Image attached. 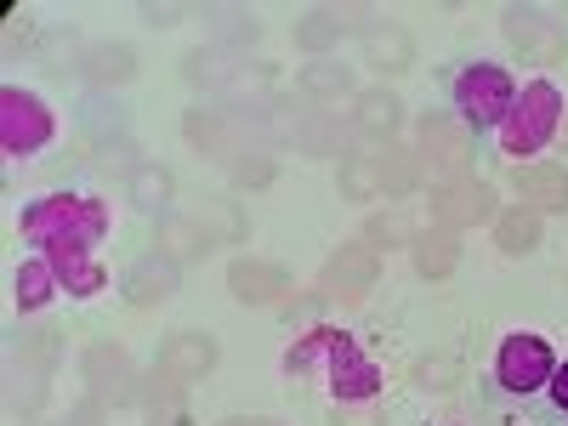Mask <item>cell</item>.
<instances>
[{"mask_svg":"<svg viewBox=\"0 0 568 426\" xmlns=\"http://www.w3.org/2000/svg\"><path fill=\"white\" fill-rule=\"evenodd\" d=\"M551 369H557V353H551L546 336H535V329H511V336L500 342V353H495V382H500V393H511V398L546 393Z\"/></svg>","mask_w":568,"mask_h":426,"instance_id":"obj_6","label":"cell"},{"mask_svg":"<svg viewBox=\"0 0 568 426\" xmlns=\"http://www.w3.org/2000/svg\"><path fill=\"white\" fill-rule=\"evenodd\" d=\"M227 291L240 302H251V307H262V302H278L284 291H291V273L273 267V262H256V256H240L227 267Z\"/></svg>","mask_w":568,"mask_h":426,"instance_id":"obj_9","label":"cell"},{"mask_svg":"<svg viewBox=\"0 0 568 426\" xmlns=\"http://www.w3.org/2000/svg\"><path fill=\"white\" fill-rule=\"evenodd\" d=\"M375 273H382V251H375V245H342V256L336 262H329V284H342V291H369V284H375Z\"/></svg>","mask_w":568,"mask_h":426,"instance_id":"obj_14","label":"cell"},{"mask_svg":"<svg viewBox=\"0 0 568 426\" xmlns=\"http://www.w3.org/2000/svg\"><path fill=\"white\" fill-rule=\"evenodd\" d=\"M91 74L98 80H131V52L125 45H98V52H91Z\"/></svg>","mask_w":568,"mask_h":426,"instance_id":"obj_25","label":"cell"},{"mask_svg":"<svg viewBox=\"0 0 568 426\" xmlns=\"http://www.w3.org/2000/svg\"><path fill=\"white\" fill-rule=\"evenodd\" d=\"M546 409H551L557 420H568V358H557L551 382H546Z\"/></svg>","mask_w":568,"mask_h":426,"instance_id":"obj_26","label":"cell"},{"mask_svg":"<svg viewBox=\"0 0 568 426\" xmlns=\"http://www.w3.org/2000/svg\"><path fill=\"white\" fill-rule=\"evenodd\" d=\"M358 125L369 136H393L398 131V98H393V91H364V98H358Z\"/></svg>","mask_w":568,"mask_h":426,"instance_id":"obj_18","label":"cell"},{"mask_svg":"<svg viewBox=\"0 0 568 426\" xmlns=\"http://www.w3.org/2000/svg\"><path fill=\"white\" fill-rule=\"evenodd\" d=\"M506 34H511L517 45H524V52H529V45H540L546 58H557V34L546 29V18H540V12H506Z\"/></svg>","mask_w":568,"mask_h":426,"instance_id":"obj_22","label":"cell"},{"mask_svg":"<svg viewBox=\"0 0 568 426\" xmlns=\"http://www.w3.org/2000/svg\"><path fill=\"white\" fill-rule=\"evenodd\" d=\"M511 187L529 211H568V171L562 165H511Z\"/></svg>","mask_w":568,"mask_h":426,"instance_id":"obj_10","label":"cell"},{"mask_svg":"<svg viewBox=\"0 0 568 426\" xmlns=\"http://www.w3.org/2000/svg\"><path fill=\"white\" fill-rule=\"evenodd\" d=\"M409 245H415V267L420 273H449L455 267V233H444V227L438 233H415Z\"/></svg>","mask_w":568,"mask_h":426,"instance_id":"obj_19","label":"cell"},{"mask_svg":"<svg viewBox=\"0 0 568 426\" xmlns=\"http://www.w3.org/2000/svg\"><path fill=\"white\" fill-rule=\"evenodd\" d=\"M291 382H318L336 404H375L382 398V364H375L347 329H307V336L284 353Z\"/></svg>","mask_w":568,"mask_h":426,"instance_id":"obj_1","label":"cell"},{"mask_svg":"<svg viewBox=\"0 0 568 426\" xmlns=\"http://www.w3.org/2000/svg\"><path fill=\"white\" fill-rule=\"evenodd\" d=\"M336 34H342V18H336V12H313V18L296 29V40L307 45V52H324V45L336 40Z\"/></svg>","mask_w":568,"mask_h":426,"instance_id":"obj_24","label":"cell"},{"mask_svg":"<svg viewBox=\"0 0 568 426\" xmlns=\"http://www.w3.org/2000/svg\"><path fill=\"white\" fill-rule=\"evenodd\" d=\"M114 227V211L103 194H45V200H29L23 216H18V233L45 251V245H80V251H98Z\"/></svg>","mask_w":568,"mask_h":426,"instance_id":"obj_2","label":"cell"},{"mask_svg":"<svg viewBox=\"0 0 568 426\" xmlns=\"http://www.w3.org/2000/svg\"><path fill=\"white\" fill-rule=\"evenodd\" d=\"M420 149H426V160H433V171L455 176L466 165V154H471V131L455 114H426L420 120Z\"/></svg>","mask_w":568,"mask_h":426,"instance_id":"obj_8","label":"cell"},{"mask_svg":"<svg viewBox=\"0 0 568 426\" xmlns=\"http://www.w3.org/2000/svg\"><path fill=\"white\" fill-rule=\"evenodd\" d=\"M511 103H517V80L500 69V63H466L460 74H455V85H449V109H455V120L466 125V131H500L506 125V114H511Z\"/></svg>","mask_w":568,"mask_h":426,"instance_id":"obj_4","label":"cell"},{"mask_svg":"<svg viewBox=\"0 0 568 426\" xmlns=\"http://www.w3.org/2000/svg\"><path fill=\"white\" fill-rule=\"evenodd\" d=\"M131 200H136L142 211H165V200H171V171L136 165V171H131Z\"/></svg>","mask_w":568,"mask_h":426,"instance_id":"obj_21","label":"cell"},{"mask_svg":"<svg viewBox=\"0 0 568 426\" xmlns=\"http://www.w3.org/2000/svg\"><path fill=\"white\" fill-rule=\"evenodd\" d=\"M18 307L23 313H40L45 302H52L58 291H63V284H58V273H52V262H45V256H29L23 267H18Z\"/></svg>","mask_w":568,"mask_h":426,"instance_id":"obj_15","label":"cell"},{"mask_svg":"<svg viewBox=\"0 0 568 426\" xmlns=\"http://www.w3.org/2000/svg\"><path fill=\"white\" fill-rule=\"evenodd\" d=\"M222 426H278V420H262V415H256V420H245V415H233V420H222Z\"/></svg>","mask_w":568,"mask_h":426,"instance_id":"obj_29","label":"cell"},{"mask_svg":"<svg viewBox=\"0 0 568 426\" xmlns=\"http://www.w3.org/2000/svg\"><path fill=\"white\" fill-rule=\"evenodd\" d=\"M336 426H382L375 404H336Z\"/></svg>","mask_w":568,"mask_h":426,"instance_id":"obj_28","label":"cell"},{"mask_svg":"<svg viewBox=\"0 0 568 426\" xmlns=\"http://www.w3.org/2000/svg\"><path fill=\"white\" fill-rule=\"evenodd\" d=\"M160 369L176 375V382H205V375L216 369V342L200 336V329H187V336H176V342L160 353Z\"/></svg>","mask_w":568,"mask_h":426,"instance_id":"obj_11","label":"cell"},{"mask_svg":"<svg viewBox=\"0 0 568 426\" xmlns=\"http://www.w3.org/2000/svg\"><path fill=\"white\" fill-rule=\"evenodd\" d=\"M364 52H369V63L375 69H409V40L398 34V29H364Z\"/></svg>","mask_w":568,"mask_h":426,"instance_id":"obj_20","label":"cell"},{"mask_svg":"<svg viewBox=\"0 0 568 426\" xmlns=\"http://www.w3.org/2000/svg\"><path fill=\"white\" fill-rule=\"evenodd\" d=\"M200 251H211L205 222H160V256L165 262H187V256H200Z\"/></svg>","mask_w":568,"mask_h":426,"instance_id":"obj_17","label":"cell"},{"mask_svg":"<svg viewBox=\"0 0 568 426\" xmlns=\"http://www.w3.org/2000/svg\"><path fill=\"white\" fill-rule=\"evenodd\" d=\"M495 240H500V251H506V256L535 251V245H540V211H529V205L500 211V216H495Z\"/></svg>","mask_w":568,"mask_h":426,"instance_id":"obj_16","label":"cell"},{"mask_svg":"<svg viewBox=\"0 0 568 426\" xmlns=\"http://www.w3.org/2000/svg\"><path fill=\"white\" fill-rule=\"evenodd\" d=\"M382 187H387L382 165H369V160H353V165H342V194H353V200H375Z\"/></svg>","mask_w":568,"mask_h":426,"instance_id":"obj_23","label":"cell"},{"mask_svg":"<svg viewBox=\"0 0 568 426\" xmlns=\"http://www.w3.org/2000/svg\"><path fill=\"white\" fill-rule=\"evenodd\" d=\"M171 291H176V262H165L160 251L142 256V262L125 273V296H131L136 307H154V302H165Z\"/></svg>","mask_w":568,"mask_h":426,"instance_id":"obj_13","label":"cell"},{"mask_svg":"<svg viewBox=\"0 0 568 426\" xmlns=\"http://www.w3.org/2000/svg\"><path fill=\"white\" fill-rule=\"evenodd\" d=\"M562 114H568V103H562L557 80H546V74L529 80L524 91H517V103H511L506 125L495 131V136H500V154L517 160V165H529V154H540L546 142L562 131Z\"/></svg>","mask_w":568,"mask_h":426,"instance_id":"obj_3","label":"cell"},{"mask_svg":"<svg viewBox=\"0 0 568 426\" xmlns=\"http://www.w3.org/2000/svg\"><path fill=\"white\" fill-rule=\"evenodd\" d=\"M52 136H58V114L45 109V98H34V91H23V85L0 91V154L34 160V154L52 149Z\"/></svg>","mask_w":568,"mask_h":426,"instance_id":"obj_5","label":"cell"},{"mask_svg":"<svg viewBox=\"0 0 568 426\" xmlns=\"http://www.w3.org/2000/svg\"><path fill=\"white\" fill-rule=\"evenodd\" d=\"M34 256H45L52 262V273H58V284L69 296H103L109 291V273H103V262L91 256V251H80V245H45V251H34Z\"/></svg>","mask_w":568,"mask_h":426,"instance_id":"obj_7","label":"cell"},{"mask_svg":"<svg viewBox=\"0 0 568 426\" xmlns=\"http://www.w3.org/2000/svg\"><path fill=\"white\" fill-rule=\"evenodd\" d=\"M302 85H313V91H347V69H302Z\"/></svg>","mask_w":568,"mask_h":426,"instance_id":"obj_27","label":"cell"},{"mask_svg":"<svg viewBox=\"0 0 568 426\" xmlns=\"http://www.w3.org/2000/svg\"><path fill=\"white\" fill-rule=\"evenodd\" d=\"M433 216L438 222H455V227H466V222H495L500 211H495V194L484 182H455L449 194L433 205Z\"/></svg>","mask_w":568,"mask_h":426,"instance_id":"obj_12","label":"cell"}]
</instances>
